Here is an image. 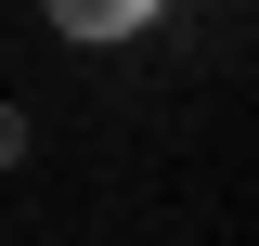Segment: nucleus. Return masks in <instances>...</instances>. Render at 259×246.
<instances>
[{
    "label": "nucleus",
    "instance_id": "obj_2",
    "mask_svg": "<svg viewBox=\"0 0 259 246\" xmlns=\"http://www.w3.org/2000/svg\"><path fill=\"white\" fill-rule=\"evenodd\" d=\"M0 169H26V104H0Z\"/></svg>",
    "mask_w": 259,
    "mask_h": 246
},
{
    "label": "nucleus",
    "instance_id": "obj_1",
    "mask_svg": "<svg viewBox=\"0 0 259 246\" xmlns=\"http://www.w3.org/2000/svg\"><path fill=\"white\" fill-rule=\"evenodd\" d=\"M39 26H52L65 52H143V39L168 26V0H39Z\"/></svg>",
    "mask_w": 259,
    "mask_h": 246
}]
</instances>
